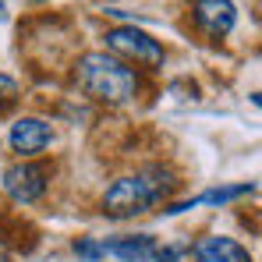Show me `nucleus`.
I'll list each match as a JSON object with an SVG mask.
<instances>
[{
  "label": "nucleus",
  "instance_id": "9d476101",
  "mask_svg": "<svg viewBox=\"0 0 262 262\" xmlns=\"http://www.w3.org/2000/svg\"><path fill=\"white\" fill-rule=\"evenodd\" d=\"M75 255L85 262H99L106 252H103V241H92V237H78L75 241Z\"/></svg>",
  "mask_w": 262,
  "mask_h": 262
},
{
  "label": "nucleus",
  "instance_id": "423d86ee",
  "mask_svg": "<svg viewBox=\"0 0 262 262\" xmlns=\"http://www.w3.org/2000/svg\"><path fill=\"white\" fill-rule=\"evenodd\" d=\"M50 138H53V131H50V124H46L43 117H21V121L11 124V135H7L11 149L21 152V156L43 152L46 145H50Z\"/></svg>",
  "mask_w": 262,
  "mask_h": 262
},
{
  "label": "nucleus",
  "instance_id": "f257e3e1",
  "mask_svg": "<svg viewBox=\"0 0 262 262\" xmlns=\"http://www.w3.org/2000/svg\"><path fill=\"white\" fill-rule=\"evenodd\" d=\"M177 181L170 170L163 167H145L131 177H121L106 188L103 195V213L110 220H131V216H142L149 209H156L160 202H167L174 195Z\"/></svg>",
  "mask_w": 262,
  "mask_h": 262
},
{
  "label": "nucleus",
  "instance_id": "1a4fd4ad",
  "mask_svg": "<svg viewBox=\"0 0 262 262\" xmlns=\"http://www.w3.org/2000/svg\"><path fill=\"white\" fill-rule=\"evenodd\" d=\"M252 191H255V184L209 188V191H202V195H195V199H188V202H181V206H170L167 213H184V209H195V206H227V202H234V199H241V195H252Z\"/></svg>",
  "mask_w": 262,
  "mask_h": 262
},
{
  "label": "nucleus",
  "instance_id": "f8f14e48",
  "mask_svg": "<svg viewBox=\"0 0 262 262\" xmlns=\"http://www.w3.org/2000/svg\"><path fill=\"white\" fill-rule=\"evenodd\" d=\"M184 252H188V245H163V248L156 245V255H152V259L156 262H181Z\"/></svg>",
  "mask_w": 262,
  "mask_h": 262
},
{
  "label": "nucleus",
  "instance_id": "39448f33",
  "mask_svg": "<svg viewBox=\"0 0 262 262\" xmlns=\"http://www.w3.org/2000/svg\"><path fill=\"white\" fill-rule=\"evenodd\" d=\"M234 21H237L234 0H195V25H199L209 39L230 36Z\"/></svg>",
  "mask_w": 262,
  "mask_h": 262
},
{
  "label": "nucleus",
  "instance_id": "7ed1b4c3",
  "mask_svg": "<svg viewBox=\"0 0 262 262\" xmlns=\"http://www.w3.org/2000/svg\"><path fill=\"white\" fill-rule=\"evenodd\" d=\"M106 46L117 53V57H124V60H135V64H142V68H163V46L156 43L149 32H142V29H135V25H117V29H110L106 32Z\"/></svg>",
  "mask_w": 262,
  "mask_h": 262
},
{
  "label": "nucleus",
  "instance_id": "20e7f679",
  "mask_svg": "<svg viewBox=\"0 0 262 262\" xmlns=\"http://www.w3.org/2000/svg\"><path fill=\"white\" fill-rule=\"evenodd\" d=\"M46 177L50 174H46L39 163H11V167L4 170V191H7L14 202L32 206L36 199H43Z\"/></svg>",
  "mask_w": 262,
  "mask_h": 262
},
{
  "label": "nucleus",
  "instance_id": "9b49d317",
  "mask_svg": "<svg viewBox=\"0 0 262 262\" xmlns=\"http://www.w3.org/2000/svg\"><path fill=\"white\" fill-rule=\"evenodd\" d=\"M14 99H18V82L0 71V114H4L7 106H14Z\"/></svg>",
  "mask_w": 262,
  "mask_h": 262
},
{
  "label": "nucleus",
  "instance_id": "ddd939ff",
  "mask_svg": "<svg viewBox=\"0 0 262 262\" xmlns=\"http://www.w3.org/2000/svg\"><path fill=\"white\" fill-rule=\"evenodd\" d=\"M0 18H4V0H0Z\"/></svg>",
  "mask_w": 262,
  "mask_h": 262
},
{
  "label": "nucleus",
  "instance_id": "6e6552de",
  "mask_svg": "<svg viewBox=\"0 0 262 262\" xmlns=\"http://www.w3.org/2000/svg\"><path fill=\"white\" fill-rule=\"evenodd\" d=\"M103 252L114 255L121 262H152L156 255V241L149 234H131V237H114V241H103Z\"/></svg>",
  "mask_w": 262,
  "mask_h": 262
},
{
  "label": "nucleus",
  "instance_id": "0eeeda50",
  "mask_svg": "<svg viewBox=\"0 0 262 262\" xmlns=\"http://www.w3.org/2000/svg\"><path fill=\"white\" fill-rule=\"evenodd\" d=\"M191 252H195V262H252L245 245H237L234 237H220V234L202 237Z\"/></svg>",
  "mask_w": 262,
  "mask_h": 262
},
{
  "label": "nucleus",
  "instance_id": "f03ea898",
  "mask_svg": "<svg viewBox=\"0 0 262 262\" xmlns=\"http://www.w3.org/2000/svg\"><path fill=\"white\" fill-rule=\"evenodd\" d=\"M75 78H78V89L89 99L106 103V106H121L138 92L135 71L110 53H85L75 68Z\"/></svg>",
  "mask_w": 262,
  "mask_h": 262
}]
</instances>
